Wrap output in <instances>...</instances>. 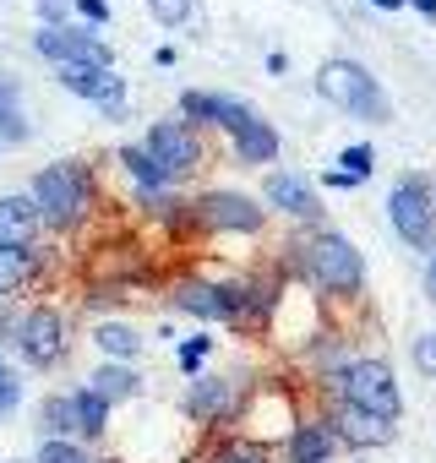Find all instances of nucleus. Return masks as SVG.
Here are the masks:
<instances>
[{"label": "nucleus", "instance_id": "obj_1", "mask_svg": "<svg viewBox=\"0 0 436 463\" xmlns=\"http://www.w3.org/2000/svg\"><path fill=\"white\" fill-rule=\"evenodd\" d=\"M317 93L349 115H365V120H387V99L376 88V77L360 66V61H327L317 71Z\"/></svg>", "mask_w": 436, "mask_h": 463}, {"label": "nucleus", "instance_id": "obj_2", "mask_svg": "<svg viewBox=\"0 0 436 463\" xmlns=\"http://www.w3.org/2000/svg\"><path fill=\"white\" fill-rule=\"evenodd\" d=\"M33 213L44 218V223H55V229H66V223H77L82 218V207H88V175H82V164H50L39 180H33Z\"/></svg>", "mask_w": 436, "mask_h": 463}, {"label": "nucleus", "instance_id": "obj_3", "mask_svg": "<svg viewBox=\"0 0 436 463\" xmlns=\"http://www.w3.org/2000/svg\"><path fill=\"white\" fill-rule=\"evenodd\" d=\"M344 398H349V409L376 414V420L398 414V382H393V371L382 360H355L344 371Z\"/></svg>", "mask_w": 436, "mask_h": 463}, {"label": "nucleus", "instance_id": "obj_4", "mask_svg": "<svg viewBox=\"0 0 436 463\" xmlns=\"http://www.w3.org/2000/svg\"><path fill=\"white\" fill-rule=\"evenodd\" d=\"M306 268H311V279L322 289H338V295L360 284V257H355V246L344 235H317L306 246Z\"/></svg>", "mask_w": 436, "mask_h": 463}, {"label": "nucleus", "instance_id": "obj_5", "mask_svg": "<svg viewBox=\"0 0 436 463\" xmlns=\"http://www.w3.org/2000/svg\"><path fill=\"white\" fill-rule=\"evenodd\" d=\"M61 82H66L77 99L99 104L109 120H120V115H126V82H120L109 66H61Z\"/></svg>", "mask_w": 436, "mask_h": 463}, {"label": "nucleus", "instance_id": "obj_6", "mask_svg": "<svg viewBox=\"0 0 436 463\" xmlns=\"http://www.w3.org/2000/svg\"><path fill=\"white\" fill-rule=\"evenodd\" d=\"M387 213H393V229L409 241V246H425L431 241V196L420 180H398L393 196H387Z\"/></svg>", "mask_w": 436, "mask_h": 463}, {"label": "nucleus", "instance_id": "obj_7", "mask_svg": "<svg viewBox=\"0 0 436 463\" xmlns=\"http://www.w3.org/2000/svg\"><path fill=\"white\" fill-rule=\"evenodd\" d=\"M17 344H23V354L33 365H55L66 354V322H61V311H50V306L28 311L23 327H17Z\"/></svg>", "mask_w": 436, "mask_h": 463}, {"label": "nucleus", "instance_id": "obj_8", "mask_svg": "<svg viewBox=\"0 0 436 463\" xmlns=\"http://www.w3.org/2000/svg\"><path fill=\"white\" fill-rule=\"evenodd\" d=\"M147 153H153V164L164 169V180H175V175L196 169V158H202L196 137H191L180 120H164V126H153V137H147Z\"/></svg>", "mask_w": 436, "mask_h": 463}, {"label": "nucleus", "instance_id": "obj_9", "mask_svg": "<svg viewBox=\"0 0 436 463\" xmlns=\"http://www.w3.org/2000/svg\"><path fill=\"white\" fill-rule=\"evenodd\" d=\"M196 218L207 229H257L262 223V207L251 196H241V191H207L196 202Z\"/></svg>", "mask_w": 436, "mask_h": 463}, {"label": "nucleus", "instance_id": "obj_10", "mask_svg": "<svg viewBox=\"0 0 436 463\" xmlns=\"http://www.w3.org/2000/svg\"><path fill=\"white\" fill-rule=\"evenodd\" d=\"M33 44H39V55L61 61V66H109V50H104L93 33H66V28H50V33H39Z\"/></svg>", "mask_w": 436, "mask_h": 463}, {"label": "nucleus", "instance_id": "obj_11", "mask_svg": "<svg viewBox=\"0 0 436 463\" xmlns=\"http://www.w3.org/2000/svg\"><path fill=\"white\" fill-rule=\"evenodd\" d=\"M33 229H39V213L28 196H0V251H28Z\"/></svg>", "mask_w": 436, "mask_h": 463}, {"label": "nucleus", "instance_id": "obj_12", "mask_svg": "<svg viewBox=\"0 0 436 463\" xmlns=\"http://www.w3.org/2000/svg\"><path fill=\"white\" fill-rule=\"evenodd\" d=\"M180 311L191 317H241V289H213V284H185L175 295Z\"/></svg>", "mask_w": 436, "mask_h": 463}, {"label": "nucleus", "instance_id": "obj_13", "mask_svg": "<svg viewBox=\"0 0 436 463\" xmlns=\"http://www.w3.org/2000/svg\"><path fill=\"white\" fill-rule=\"evenodd\" d=\"M185 409H191L196 420H224V414L235 409V382H218V376L196 382L191 398H185Z\"/></svg>", "mask_w": 436, "mask_h": 463}, {"label": "nucleus", "instance_id": "obj_14", "mask_svg": "<svg viewBox=\"0 0 436 463\" xmlns=\"http://www.w3.org/2000/svg\"><path fill=\"white\" fill-rule=\"evenodd\" d=\"M235 147H241V158L246 164H273V153H279V131L268 126V120H246L241 131H235Z\"/></svg>", "mask_w": 436, "mask_h": 463}, {"label": "nucleus", "instance_id": "obj_15", "mask_svg": "<svg viewBox=\"0 0 436 463\" xmlns=\"http://www.w3.org/2000/svg\"><path fill=\"white\" fill-rule=\"evenodd\" d=\"M268 202H273V207H284V213H295V218H311V213H317L311 185H306V180H295V175H273V180H268Z\"/></svg>", "mask_w": 436, "mask_h": 463}, {"label": "nucleus", "instance_id": "obj_16", "mask_svg": "<svg viewBox=\"0 0 436 463\" xmlns=\"http://www.w3.org/2000/svg\"><path fill=\"white\" fill-rule=\"evenodd\" d=\"M88 392H93V398L109 409L115 398H131V392H137V371H131V365H104V371H93Z\"/></svg>", "mask_w": 436, "mask_h": 463}, {"label": "nucleus", "instance_id": "obj_17", "mask_svg": "<svg viewBox=\"0 0 436 463\" xmlns=\"http://www.w3.org/2000/svg\"><path fill=\"white\" fill-rule=\"evenodd\" d=\"M344 436H349V441H360V447H382V441L393 436V425H387V420H376V414L344 409Z\"/></svg>", "mask_w": 436, "mask_h": 463}, {"label": "nucleus", "instance_id": "obj_18", "mask_svg": "<svg viewBox=\"0 0 436 463\" xmlns=\"http://www.w3.org/2000/svg\"><path fill=\"white\" fill-rule=\"evenodd\" d=\"M327 447H333V430H322V425H300L289 436V458L295 463H317V458H327Z\"/></svg>", "mask_w": 436, "mask_h": 463}, {"label": "nucleus", "instance_id": "obj_19", "mask_svg": "<svg viewBox=\"0 0 436 463\" xmlns=\"http://www.w3.org/2000/svg\"><path fill=\"white\" fill-rule=\"evenodd\" d=\"M33 268H39V257H33V251H0V295H12L17 284H28V279H33Z\"/></svg>", "mask_w": 436, "mask_h": 463}, {"label": "nucleus", "instance_id": "obj_20", "mask_svg": "<svg viewBox=\"0 0 436 463\" xmlns=\"http://www.w3.org/2000/svg\"><path fill=\"white\" fill-rule=\"evenodd\" d=\"M23 137H28V120L17 109V88L0 82V142H23Z\"/></svg>", "mask_w": 436, "mask_h": 463}, {"label": "nucleus", "instance_id": "obj_21", "mask_svg": "<svg viewBox=\"0 0 436 463\" xmlns=\"http://www.w3.org/2000/svg\"><path fill=\"white\" fill-rule=\"evenodd\" d=\"M344 164H349V169H333V175H327V185H360V180L371 175V147H365V142H355V147L344 153Z\"/></svg>", "mask_w": 436, "mask_h": 463}, {"label": "nucleus", "instance_id": "obj_22", "mask_svg": "<svg viewBox=\"0 0 436 463\" xmlns=\"http://www.w3.org/2000/svg\"><path fill=\"white\" fill-rule=\"evenodd\" d=\"M71 409H77V436H99L104 430V403L82 387V392H71Z\"/></svg>", "mask_w": 436, "mask_h": 463}, {"label": "nucleus", "instance_id": "obj_23", "mask_svg": "<svg viewBox=\"0 0 436 463\" xmlns=\"http://www.w3.org/2000/svg\"><path fill=\"white\" fill-rule=\"evenodd\" d=\"M120 164H126L147 191H158V185H164V169L153 164V153H147V147H126V153H120Z\"/></svg>", "mask_w": 436, "mask_h": 463}, {"label": "nucleus", "instance_id": "obj_24", "mask_svg": "<svg viewBox=\"0 0 436 463\" xmlns=\"http://www.w3.org/2000/svg\"><path fill=\"white\" fill-rule=\"evenodd\" d=\"M213 463H268V447L262 441H218Z\"/></svg>", "mask_w": 436, "mask_h": 463}, {"label": "nucleus", "instance_id": "obj_25", "mask_svg": "<svg viewBox=\"0 0 436 463\" xmlns=\"http://www.w3.org/2000/svg\"><path fill=\"white\" fill-rule=\"evenodd\" d=\"M137 344H142V338H137L131 327H115V322H109V327H99V349H104V354H115V360H131V354H137Z\"/></svg>", "mask_w": 436, "mask_h": 463}, {"label": "nucleus", "instance_id": "obj_26", "mask_svg": "<svg viewBox=\"0 0 436 463\" xmlns=\"http://www.w3.org/2000/svg\"><path fill=\"white\" fill-rule=\"evenodd\" d=\"M44 425L55 430L50 441H61V436H77V409H71V398H50V403H44Z\"/></svg>", "mask_w": 436, "mask_h": 463}, {"label": "nucleus", "instance_id": "obj_27", "mask_svg": "<svg viewBox=\"0 0 436 463\" xmlns=\"http://www.w3.org/2000/svg\"><path fill=\"white\" fill-rule=\"evenodd\" d=\"M147 12L164 23V28H180L191 17V0H147Z\"/></svg>", "mask_w": 436, "mask_h": 463}, {"label": "nucleus", "instance_id": "obj_28", "mask_svg": "<svg viewBox=\"0 0 436 463\" xmlns=\"http://www.w3.org/2000/svg\"><path fill=\"white\" fill-rule=\"evenodd\" d=\"M39 463H88V452H77L71 441H44L39 447Z\"/></svg>", "mask_w": 436, "mask_h": 463}, {"label": "nucleus", "instance_id": "obj_29", "mask_svg": "<svg viewBox=\"0 0 436 463\" xmlns=\"http://www.w3.org/2000/svg\"><path fill=\"white\" fill-rule=\"evenodd\" d=\"M17 398H23V382H17L6 365H0V420H6V414L17 409Z\"/></svg>", "mask_w": 436, "mask_h": 463}, {"label": "nucleus", "instance_id": "obj_30", "mask_svg": "<svg viewBox=\"0 0 436 463\" xmlns=\"http://www.w3.org/2000/svg\"><path fill=\"white\" fill-rule=\"evenodd\" d=\"M414 365H420L425 376H436V333H425V338L414 344Z\"/></svg>", "mask_w": 436, "mask_h": 463}, {"label": "nucleus", "instance_id": "obj_31", "mask_svg": "<svg viewBox=\"0 0 436 463\" xmlns=\"http://www.w3.org/2000/svg\"><path fill=\"white\" fill-rule=\"evenodd\" d=\"M207 349H213V338H191V344H185V349H180V365H185V371H196V365H202V354H207Z\"/></svg>", "mask_w": 436, "mask_h": 463}, {"label": "nucleus", "instance_id": "obj_32", "mask_svg": "<svg viewBox=\"0 0 436 463\" xmlns=\"http://www.w3.org/2000/svg\"><path fill=\"white\" fill-rule=\"evenodd\" d=\"M77 12H82V17H93V23H104V17H109L104 0H77Z\"/></svg>", "mask_w": 436, "mask_h": 463}, {"label": "nucleus", "instance_id": "obj_33", "mask_svg": "<svg viewBox=\"0 0 436 463\" xmlns=\"http://www.w3.org/2000/svg\"><path fill=\"white\" fill-rule=\"evenodd\" d=\"M39 12H44L50 23H61V17H66V0H44V6H39Z\"/></svg>", "mask_w": 436, "mask_h": 463}, {"label": "nucleus", "instance_id": "obj_34", "mask_svg": "<svg viewBox=\"0 0 436 463\" xmlns=\"http://www.w3.org/2000/svg\"><path fill=\"white\" fill-rule=\"evenodd\" d=\"M414 12H420V17H431V23H436V0H414Z\"/></svg>", "mask_w": 436, "mask_h": 463}, {"label": "nucleus", "instance_id": "obj_35", "mask_svg": "<svg viewBox=\"0 0 436 463\" xmlns=\"http://www.w3.org/2000/svg\"><path fill=\"white\" fill-rule=\"evenodd\" d=\"M371 6H376V12H398V6H403V0H371Z\"/></svg>", "mask_w": 436, "mask_h": 463}, {"label": "nucleus", "instance_id": "obj_36", "mask_svg": "<svg viewBox=\"0 0 436 463\" xmlns=\"http://www.w3.org/2000/svg\"><path fill=\"white\" fill-rule=\"evenodd\" d=\"M431 295H436V262H431Z\"/></svg>", "mask_w": 436, "mask_h": 463}]
</instances>
